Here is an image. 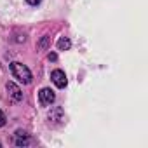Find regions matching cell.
I'll return each mask as SVG.
<instances>
[{
  "instance_id": "6da1fadb",
  "label": "cell",
  "mask_w": 148,
  "mask_h": 148,
  "mask_svg": "<svg viewBox=\"0 0 148 148\" xmlns=\"http://www.w3.org/2000/svg\"><path fill=\"white\" fill-rule=\"evenodd\" d=\"M11 70H12V75H14L19 82H23V84H30V82H32V71H30L28 66H25L23 63H18V61L11 63Z\"/></svg>"
},
{
  "instance_id": "7a4b0ae2",
  "label": "cell",
  "mask_w": 148,
  "mask_h": 148,
  "mask_svg": "<svg viewBox=\"0 0 148 148\" xmlns=\"http://www.w3.org/2000/svg\"><path fill=\"white\" fill-rule=\"evenodd\" d=\"M54 99H56L54 91H51L49 87L40 89V92H38V101H40V105H42V106H47V105L54 103Z\"/></svg>"
},
{
  "instance_id": "3957f363",
  "label": "cell",
  "mask_w": 148,
  "mask_h": 148,
  "mask_svg": "<svg viewBox=\"0 0 148 148\" xmlns=\"http://www.w3.org/2000/svg\"><path fill=\"white\" fill-rule=\"evenodd\" d=\"M51 79H52V82L56 84V87H59V89H64L66 84H68L66 75H64L63 70H54V71H51Z\"/></svg>"
},
{
  "instance_id": "277c9868",
  "label": "cell",
  "mask_w": 148,
  "mask_h": 148,
  "mask_svg": "<svg viewBox=\"0 0 148 148\" xmlns=\"http://www.w3.org/2000/svg\"><path fill=\"white\" fill-rule=\"evenodd\" d=\"M7 92H9V96H11L14 101H21V99H23V92H21V89H19L14 82H9V84H7Z\"/></svg>"
},
{
  "instance_id": "5b68a950",
  "label": "cell",
  "mask_w": 148,
  "mask_h": 148,
  "mask_svg": "<svg viewBox=\"0 0 148 148\" xmlns=\"http://www.w3.org/2000/svg\"><path fill=\"white\" fill-rule=\"evenodd\" d=\"M28 143H30L28 134H26L25 131H18V132H16V145H18V146H26Z\"/></svg>"
},
{
  "instance_id": "8992f818",
  "label": "cell",
  "mask_w": 148,
  "mask_h": 148,
  "mask_svg": "<svg viewBox=\"0 0 148 148\" xmlns=\"http://www.w3.org/2000/svg\"><path fill=\"white\" fill-rule=\"evenodd\" d=\"M71 47V42H70V38H66V37H61L59 40H58V49L59 51H68Z\"/></svg>"
},
{
  "instance_id": "52a82bcc",
  "label": "cell",
  "mask_w": 148,
  "mask_h": 148,
  "mask_svg": "<svg viewBox=\"0 0 148 148\" xmlns=\"http://www.w3.org/2000/svg\"><path fill=\"white\" fill-rule=\"evenodd\" d=\"M49 120H63V110L59 106L54 108V112L49 113Z\"/></svg>"
},
{
  "instance_id": "ba28073f",
  "label": "cell",
  "mask_w": 148,
  "mask_h": 148,
  "mask_svg": "<svg viewBox=\"0 0 148 148\" xmlns=\"http://www.w3.org/2000/svg\"><path fill=\"white\" fill-rule=\"evenodd\" d=\"M49 45H51V37H47V35H45V37L38 42V47H40V49H47Z\"/></svg>"
},
{
  "instance_id": "9c48e42d",
  "label": "cell",
  "mask_w": 148,
  "mask_h": 148,
  "mask_svg": "<svg viewBox=\"0 0 148 148\" xmlns=\"http://www.w3.org/2000/svg\"><path fill=\"white\" fill-rule=\"evenodd\" d=\"M4 124H5V115L2 113V110H0V127H2Z\"/></svg>"
},
{
  "instance_id": "30bf717a",
  "label": "cell",
  "mask_w": 148,
  "mask_h": 148,
  "mask_svg": "<svg viewBox=\"0 0 148 148\" xmlns=\"http://www.w3.org/2000/svg\"><path fill=\"white\" fill-rule=\"evenodd\" d=\"M26 2H28L30 5H38V4L42 2V0H26Z\"/></svg>"
},
{
  "instance_id": "8fae6325",
  "label": "cell",
  "mask_w": 148,
  "mask_h": 148,
  "mask_svg": "<svg viewBox=\"0 0 148 148\" xmlns=\"http://www.w3.org/2000/svg\"><path fill=\"white\" fill-rule=\"evenodd\" d=\"M56 59H58V56H56L54 52H51V54H49V61H56Z\"/></svg>"
}]
</instances>
